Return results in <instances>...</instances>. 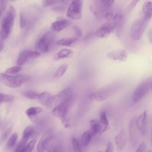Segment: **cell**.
<instances>
[{"mask_svg": "<svg viewBox=\"0 0 152 152\" xmlns=\"http://www.w3.org/2000/svg\"><path fill=\"white\" fill-rule=\"evenodd\" d=\"M72 0V1H75V0Z\"/></svg>", "mask_w": 152, "mask_h": 152, "instance_id": "681fc988", "label": "cell"}, {"mask_svg": "<svg viewBox=\"0 0 152 152\" xmlns=\"http://www.w3.org/2000/svg\"><path fill=\"white\" fill-rule=\"evenodd\" d=\"M5 2L4 0L1 1V12H3L5 9L6 7Z\"/></svg>", "mask_w": 152, "mask_h": 152, "instance_id": "ee69618b", "label": "cell"}, {"mask_svg": "<svg viewBox=\"0 0 152 152\" xmlns=\"http://www.w3.org/2000/svg\"><path fill=\"white\" fill-rule=\"evenodd\" d=\"M113 13L112 12H109L105 14V18L107 20H110L113 18Z\"/></svg>", "mask_w": 152, "mask_h": 152, "instance_id": "b9f144b4", "label": "cell"}, {"mask_svg": "<svg viewBox=\"0 0 152 152\" xmlns=\"http://www.w3.org/2000/svg\"><path fill=\"white\" fill-rule=\"evenodd\" d=\"M36 139H34L30 142L22 150L21 152H29L32 150L36 142Z\"/></svg>", "mask_w": 152, "mask_h": 152, "instance_id": "1f68e13d", "label": "cell"}, {"mask_svg": "<svg viewBox=\"0 0 152 152\" xmlns=\"http://www.w3.org/2000/svg\"><path fill=\"white\" fill-rule=\"evenodd\" d=\"M82 3L80 0H75L70 4L66 13L67 16L73 19H79L81 17Z\"/></svg>", "mask_w": 152, "mask_h": 152, "instance_id": "ba28073f", "label": "cell"}, {"mask_svg": "<svg viewBox=\"0 0 152 152\" xmlns=\"http://www.w3.org/2000/svg\"><path fill=\"white\" fill-rule=\"evenodd\" d=\"M0 103H7L13 101L15 99L14 96L0 93Z\"/></svg>", "mask_w": 152, "mask_h": 152, "instance_id": "83f0119b", "label": "cell"}, {"mask_svg": "<svg viewBox=\"0 0 152 152\" xmlns=\"http://www.w3.org/2000/svg\"><path fill=\"white\" fill-rule=\"evenodd\" d=\"M114 91L113 87L108 86L92 92L90 95L89 98L92 100L101 102L111 96L114 93Z\"/></svg>", "mask_w": 152, "mask_h": 152, "instance_id": "8992f818", "label": "cell"}, {"mask_svg": "<svg viewBox=\"0 0 152 152\" xmlns=\"http://www.w3.org/2000/svg\"><path fill=\"white\" fill-rule=\"evenodd\" d=\"M92 131L90 130L85 132L83 134L82 137V142L83 145L86 146L89 144L91 137L94 136Z\"/></svg>", "mask_w": 152, "mask_h": 152, "instance_id": "44dd1931", "label": "cell"}, {"mask_svg": "<svg viewBox=\"0 0 152 152\" xmlns=\"http://www.w3.org/2000/svg\"><path fill=\"white\" fill-rule=\"evenodd\" d=\"M116 25V23L115 22L105 23L97 29L95 35L98 38H106L114 30Z\"/></svg>", "mask_w": 152, "mask_h": 152, "instance_id": "9c48e42d", "label": "cell"}, {"mask_svg": "<svg viewBox=\"0 0 152 152\" xmlns=\"http://www.w3.org/2000/svg\"><path fill=\"white\" fill-rule=\"evenodd\" d=\"M30 78L29 76L24 75L12 76L1 73L0 75V82L4 85L11 88L18 87L28 81Z\"/></svg>", "mask_w": 152, "mask_h": 152, "instance_id": "7a4b0ae2", "label": "cell"}, {"mask_svg": "<svg viewBox=\"0 0 152 152\" xmlns=\"http://www.w3.org/2000/svg\"><path fill=\"white\" fill-rule=\"evenodd\" d=\"M42 109L39 107H32L28 109L26 111L27 115L30 118L41 113Z\"/></svg>", "mask_w": 152, "mask_h": 152, "instance_id": "484cf974", "label": "cell"}, {"mask_svg": "<svg viewBox=\"0 0 152 152\" xmlns=\"http://www.w3.org/2000/svg\"><path fill=\"white\" fill-rule=\"evenodd\" d=\"M43 7H46L56 4L59 2V0H42Z\"/></svg>", "mask_w": 152, "mask_h": 152, "instance_id": "e575fe53", "label": "cell"}, {"mask_svg": "<svg viewBox=\"0 0 152 152\" xmlns=\"http://www.w3.org/2000/svg\"><path fill=\"white\" fill-rule=\"evenodd\" d=\"M56 35L53 32L49 31L45 33L41 37L38 42V47L42 51L48 52L49 47L54 41Z\"/></svg>", "mask_w": 152, "mask_h": 152, "instance_id": "52a82bcc", "label": "cell"}, {"mask_svg": "<svg viewBox=\"0 0 152 152\" xmlns=\"http://www.w3.org/2000/svg\"><path fill=\"white\" fill-rule=\"evenodd\" d=\"M20 23L21 28H23L26 25V20L24 18L23 14L21 12L20 14Z\"/></svg>", "mask_w": 152, "mask_h": 152, "instance_id": "74e56055", "label": "cell"}, {"mask_svg": "<svg viewBox=\"0 0 152 152\" xmlns=\"http://www.w3.org/2000/svg\"><path fill=\"white\" fill-rule=\"evenodd\" d=\"M16 14L15 8L11 6L1 22L0 33V41L3 42L10 34Z\"/></svg>", "mask_w": 152, "mask_h": 152, "instance_id": "6da1fadb", "label": "cell"}, {"mask_svg": "<svg viewBox=\"0 0 152 152\" xmlns=\"http://www.w3.org/2000/svg\"><path fill=\"white\" fill-rule=\"evenodd\" d=\"M140 0H133L129 5L128 7V10L129 11L132 10Z\"/></svg>", "mask_w": 152, "mask_h": 152, "instance_id": "60d3db41", "label": "cell"}, {"mask_svg": "<svg viewBox=\"0 0 152 152\" xmlns=\"http://www.w3.org/2000/svg\"><path fill=\"white\" fill-rule=\"evenodd\" d=\"M150 20L143 15L134 22L131 30L132 39L138 40L141 38Z\"/></svg>", "mask_w": 152, "mask_h": 152, "instance_id": "277c9868", "label": "cell"}, {"mask_svg": "<svg viewBox=\"0 0 152 152\" xmlns=\"http://www.w3.org/2000/svg\"><path fill=\"white\" fill-rule=\"evenodd\" d=\"M10 0L12 1H15V0Z\"/></svg>", "mask_w": 152, "mask_h": 152, "instance_id": "c3c4849f", "label": "cell"}, {"mask_svg": "<svg viewBox=\"0 0 152 152\" xmlns=\"http://www.w3.org/2000/svg\"><path fill=\"white\" fill-rule=\"evenodd\" d=\"M73 150L75 152L81 151V149L76 139L74 138L72 140Z\"/></svg>", "mask_w": 152, "mask_h": 152, "instance_id": "836d02e7", "label": "cell"}, {"mask_svg": "<svg viewBox=\"0 0 152 152\" xmlns=\"http://www.w3.org/2000/svg\"><path fill=\"white\" fill-rule=\"evenodd\" d=\"M53 134L50 130L47 131L43 135L38 144L37 151L42 152L47 150L50 142L53 138Z\"/></svg>", "mask_w": 152, "mask_h": 152, "instance_id": "30bf717a", "label": "cell"}, {"mask_svg": "<svg viewBox=\"0 0 152 152\" xmlns=\"http://www.w3.org/2000/svg\"><path fill=\"white\" fill-rule=\"evenodd\" d=\"M146 148V145L145 143H143L140 145L137 149L136 152H142L145 151Z\"/></svg>", "mask_w": 152, "mask_h": 152, "instance_id": "ab89813d", "label": "cell"}, {"mask_svg": "<svg viewBox=\"0 0 152 152\" xmlns=\"http://www.w3.org/2000/svg\"><path fill=\"white\" fill-rule=\"evenodd\" d=\"M11 128H10L5 130L3 133L1 139V142H3L7 138L10 132Z\"/></svg>", "mask_w": 152, "mask_h": 152, "instance_id": "8d00e7d4", "label": "cell"}, {"mask_svg": "<svg viewBox=\"0 0 152 152\" xmlns=\"http://www.w3.org/2000/svg\"><path fill=\"white\" fill-rule=\"evenodd\" d=\"M28 138L22 137L16 146L15 151L21 152L25 147L28 141Z\"/></svg>", "mask_w": 152, "mask_h": 152, "instance_id": "4316f807", "label": "cell"}, {"mask_svg": "<svg viewBox=\"0 0 152 152\" xmlns=\"http://www.w3.org/2000/svg\"><path fill=\"white\" fill-rule=\"evenodd\" d=\"M107 56L108 59L111 60L124 61L126 60L127 55L125 50L118 49L109 52L107 54Z\"/></svg>", "mask_w": 152, "mask_h": 152, "instance_id": "5bb4252c", "label": "cell"}, {"mask_svg": "<svg viewBox=\"0 0 152 152\" xmlns=\"http://www.w3.org/2000/svg\"><path fill=\"white\" fill-rule=\"evenodd\" d=\"M40 53L38 52L26 50L22 52L19 54L17 60V64L21 66L25 64L31 58L38 57Z\"/></svg>", "mask_w": 152, "mask_h": 152, "instance_id": "7c38bea8", "label": "cell"}, {"mask_svg": "<svg viewBox=\"0 0 152 152\" xmlns=\"http://www.w3.org/2000/svg\"><path fill=\"white\" fill-rule=\"evenodd\" d=\"M22 69V68L20 66H15L9 68L6 71L7 73L10 74H14L18 73Z\"/></svg>", "mask_w": 152, "mask_h": 152, "instance_id": "d6a6232c", "label": "cell"}, {"mask_svg": "<svg viewBox=\"0 0 152 152\" xmlns=\"http://www.w3.org/2000/svg\"><path fill=\"white\" fill-rule=\"evenodd\" d=\"M100 121L101 123L104 125V129L100 132V133L101 134L107 130L109 128L108 127L109 125V121L107 118L106 113L104 112H102L100 115Z\"/></svg>", "mask_w": 152, "mask_h": 152, "instance_id": "cb8c5ba5", "label": "cell"}, {"mask_svg": "<svg viewBox=\"0 0 152 152\" xmlns=\"http://www.w3.org/2000/svg\"><path fill=\"white\" fill-rule=\"evenodd\" d=\"M70 23L68 20L62 19L52 23L51 25V28L54 31L58 32L67 27Z\"/></svg>", "mask_w": 152, "mask_h": 152, "instance_id": "9a60e30c", "label": "cell"}, {"mask_svg": "<svg viewBox=\"0 0 152 152\" xmlns=\"http://www.w3.org/2000/svg\"><path fill=\"white\" fill-rule=\"evenodd\" d=\"M78 38L76 36L72 37H66L58 40L56 43L59 45L69 46L76 41Z\"/></svg>", "mask_w": 152, "mask_h": 152, "instance_id": "d6986e66", "label": "cell"}, {"mask_svg": "<svg viewBox=\"0 0 152 152\" xmlns=\"http://www.w3.org/2000/svg\"><path fill=\"white\" fill-rule=\"evenodd\" d=\"M91 127V130L93 132L94 136L97 133L101 132V125L98 120H91L90 122Z\"/></svg>", "mask_w": 152, "mask_h": 152, "instance_id": "7402d4cb", "label": "cell"}, {"mask_svg": "<svg viewBox=\"0 0 152 152\" xmlns=\"http://www.w3.org/2000/svg\"><path fill=\"white\" fill-rule=\"evenodd\" d=\"M73 97L58 104L52 111L53 115L60 119L65 126L66 125V117L71 109L74 102Z\"/></svg>", "mask_w": 152, "mask_h": 152, "instance_id": "3957f363", "label": "cell"}, {"mask_svg": "<svg viewBox=\"0 0 152 152\" xmlns=\"http://www.w3.org/2000/svg\"><path fill=\"white\" fill-rule=\"evenodd\" d=\"M40 93L33 90H27L22 92V95L24 97L30 99H38Z\"/></svg>", "mask_w": 152, "mask_h": 152, "instance_id": "d4e9b609", "label": "cell"}, {"mask_svg": "<svg viewBox=\"0 0 152 152\" xmlns=\"http://www.w3.org/2000/svg\"><path fill=\"white\" fill-rule=\"evenodd\" d=\"M4 47V44L3 43V42L1 41L0 42V51H1L3 49Z\"/></svg>", "mask_w": 152, "mask_h": 152, "instance_id": "bcb514c9", "label": "cell"}, {"mask_svg": "<svg viewBox=\"0 0 152 152\" xmlns=\"http://www.w3.org/2000/svg\"><path fill=\"white\" fill-rule=\"evenodd\" d=\"M152 88V77L140 83L134 91L132 96L133 101L137 102L141 99Z\"/></svg>", "mask_w": 152, "mask_h": 152, "instance_id": "5b68a950", "label": "cell"}, {"mask_svg": "<svg viewBox=\"0 0 152 152\" xmlns=\"http://www.w3.org/2000/svg\"><path fill=\"white\" fill-rule=\"evenodd\" d=\"M148 36L150 42L152 43V30L149 32Z\"/></svg>", "mask_w": 152, "mask_h": 152, "instance_id": "f6af8a7d", "label": "cell"}, {"mask_svg": "<svg viewBox=\"0 0 152 152\" xmlns=\"http://www.w3.org/2000/svg\"><path fill=\"white\" fill-rule=\"evenodd\" d=\"M51 96L49 93L44 92L39 94L38 99L42 104L46 106Z\"/></svg>", "mask_w": 152, "mask_h": 152, "instance_id": "603a6c76", "label": "cell"}, {"mask_svg": "<svg viewBox=\"0 0 152 152\" xmlns=\"http://www.w3.org/2000/svg\"><path fill=\"white\" fill-rule=\"evenodd\" d=\"M68 66L66 64H63L59 67L54 75V77L59 78L61 77L66 71Z\"/></svg>", "mask_w": 152, "mask_h": 152, "instance_id": "f1b7e54d", "label": "cell"}, {"mask_svg": "<svg viewBox=\"0 0 152 152\" xmlns=\"http://www.w3.org/2000/svg\"><path fill=\"white\" fill-rule=\"evenodd\" d=\"M115 142L118 149L122 150L124 148L126 142V137L124 131H121L115 137Z\"/></svg>", "mask_w": 152, "mask_h": 152, "instance_id": "2e32d148", "label": "cell"}, {"mask_svg": "<svg viewBox=\"0 0 152 152\" xmlns=\"http://www.w3.org/2000/svg\"><path fill=\"white\" fill-rule=\"evenodd\" d=\"M18 138V135L16 133L13 134L8 140L7 147L8 148H13L15 145Z\"/></svg>", "mask_w": 152, "mask_h": 152, "instance_id": "f546056e", "label": "cell"}, {"mask_svg": "<svg viewBox=\"0 0 152 152\" xmlns=\"http://www.w3.org/2000/svg\"><path fill=\"white\" fill-rule=\"evenodd\" d=\"M136 127L142 134L145 135L147 132V111H145L138 118L136 121Z\"/></svg>", "mask_w": 152, "mask_h": 152, "instance_id": "4fadbf2b", "label": "cell"}, {"mask_svg": "<svg viewBox=\"0 0 152 152\" xmlns=\"http://www.w3.org/2000/svg\"><path fill=\"white\" fill-rule=\"evenodd\" d=\"M142 10L144 15L150 19L152 17V2L148 1L145 3L143 6Z\"/></svg>", "mask_w": 152, "mask_h": 152, "instance_id": "ffe728a7", "label": "cell"}, {"mask_svg": "<svg viewBox=\"0 0 152 152\" xmlns=\"http://www.w3.org/2000/svg\"><path fill=\"white\" fill-rule=\"evenodd\" d=\"M73 29L75 33L76 36L79 38L82 36V30L78 26L74 25L73 26Z\"/></svg>", "mask_w": 152, "mask_h": 152, "instance_id": "d590c367", "label": "cell"}, {"mask_svg": "<svg viewBox=\"0 0 152 152\" xmlns=\"http://www.w3.org/2000/svg\"><path fill=\"white\" fill-rule=\"evenodd\" d=\"M135 121L134 119L132 120L130 122L129 126L130 141L132 145L133 146H135L136 145L137 140V134L135 131L136 130Z\"/></svg>", "mask_w": 152, "mask_h": 152, "instance_id": "e0dca14e", "label": "cell"}, {"mask_svg": "<svg viewBox=\"0 0 152 152\" xmlns=\"http://www.w3.org/2000/svg\"><path fill=\"white\" fill-rule=\"evenodd\" d=\"M73 54V51L69 49H63L57 53L54 56L55 60H58L64 58L71 57Z\"/></svg>", "mask_w": 152, "mask_h": 152, "instance_id": "ac0fdd59", "label": "cell"}, {"mask_svg": "<svg viewBox=\"0 0 152 152\" xmlns=\"http://www.w3.org/2000/svg\"><path fill=\"white\" fill-rule=\"evenodd\" d=\"M115 0H101L103 5L107 7H110L113 3Z\"/></svg>", "mask_w": 152, "mask_h": 152, "instance_id": "f35d334b", "label": "cell"}, {"mask_svg": "<svg viewBox=\"0 0 152 152\" xmlns=\"http://www.w3.org/2000/svg\"><path fill=\"white\" fill-rule=\"evenodd\" d=\"M151 142L152 143V129H151Z\"/></svg>", "mask_w": 152, "mask_h": 152, "instance_id": "7dc6e473", "label": "cell"}, {"mask_svg": "<svg viewBox=\"0 0 152 152\" xmlns=\"http://www.w3.org/2000/svg\"><path fill=\"white\" fill-rule=\"evenodd\" d=\"M34 131V126H28L24 130L23 137L28 139L33 134Z\"/></svg>", "mask_w": 152, "mask_h": 152, "instance_id": "4dcf8cb0", "label": "cell"}, {"mask_svg": "<svg viewBox=\"0 0 152 152\" xmlns=\"http://www.w3.org/2000/svg\"><path fill=\"white\" fill-rule=\"evenodd\" d=\"M73 97L72 90L70 88H66L62 90L57 95L53 96L54 106L67 101Z\"/></svg>", "mask_w": 152, "mask_h": 152, "instance_id": "8fae6325", "label": "cell"}, {"mask_svg": "<svg viewBox=\"0 0 152 152\" xmlns=\"http://www.w3.org/2000/svg\"><path fill=\"white\" fill-rule=\"evenodd\" d=\"M113 148L111 142H108L107 144V148L105 151V152H113Z\"/></svg>", "mask_w": 152, "mask_h": 152, "instance_id": "7bdbcfd3", "label": "cell"}]
</instances>
